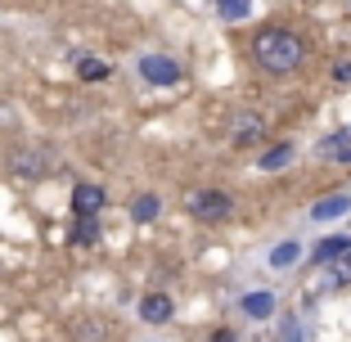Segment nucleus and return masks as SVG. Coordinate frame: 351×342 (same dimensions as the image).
Returning <instances> with one entry per match:
<instances>
[{
	"label": "nucleus",
	"mask_w": 351,
	"mask_h": 342,
	"mask_svg": "<svg viewBox=\"0 0 351 342\" xmlns=\"http://www.w3.org/2000/svg\"><path fill=\"white\" fill-rule=\"evenodd\" d=\"M252 59H257L261 73L270 77H293L306 63V41L289 27H261L252 36Z\"/></svg>",
	"instance_id": "f257e3e1"
},
{
	"label": "nucleus",
	"mask_w": 351,
	"mask_h": 342,
	"mask_svg": "<svg viewBox=\"0 0 351 342\" xmlns=\"http://www.w3.org/2000/svg\"><path fill=\"white\" fill-rule=\"evenodd\" d=\"M54 149H45V145H19V149H10V158H5V167H10L14 176H23V180H45V176H54Z\"/></svg>",
	"instance_id": "f03ea898"
},
{
	"label": "nucleus",
	"mask_w": 351,
	"mask_h": 342,
	"mask_svg": "<svg viewBox=\"0 0 351 342\" xmlns=\"http://www.w3.org/2000/svg\"><path fill=\"white\" fill-rule=\"evenodd\" d=\"M230 212H234V198L226 189H194L189 194V217L203 225H221V221H230Z\"/></svg>",
	"instance_id": "7ed1b4c3"
},
{
	"label": "nucleus",
	"mask_w": 351,
	"mask_h": 342,
	"mask_svg": "<svg viewBox=\"0 0 351 342\" xmlns=\"http://www.w3.org/2000/svg\"><path fill=\"white\" fill-rule=\"evenodd\" d=\"M135 73H140L145 86H180L185 68H180V59H171V54H140V59H135Z\"/></svg>",
	"instance_id": "20e7f679"
},
{
	"label": "nucleus",
	"mask_w": 351,
	"mask_h": 342,
	"mask_svg": "<svg viewBox=\"0 0 351 342\" xmlns=\"http://www.w3.org/2000/svg\"><path fill=\"white\" fill-rule=\"evenodd\" d=\"M230 140H234L239 149H252L266 140V117L261 113H234V122H230Z\"/></svg>",
	"instance_id": "39448f33"
},
{
	"label": "nucleus",
	"mask_w": 351,
	"mask_h": 342,
	"mask_svg": "<svg viewBox=\"0 0 351 342\" xmlns=\"http://www.w3.org/2000/svg\"><path fill=\"white\" fill-rule=\"evenodd\" d=\"M135 315H140L149 329H162V324H171L176 302L167 297V293H145V297H140V306H135Z\"/></svg>",
	"instance_id": "423d86ee"
},
{
	"label": "nucleus",
	"mask_w": 351,
	"mask_h": 342,
	"mask_svg": "<svg viewBox=\"0 0 351 342\" xmlns=\"http://www.w3.org/2000/svg\"><path fill=\"white\" fill-rule=\"evenodd\" d=\"M104 208H108V194H104V185H90V180L73 185V212H77V217H99Z\"/></svg>",
	"instance_id": "0eeeda50"
},
{
	"label": "nucleus",
	"mask_w": 351,
	"mask_h": 342,
	"mask_svg": "<svg viewBox=\"0 0 351 342\" xmlns=\"http://www.w3.org/2000/svg\"><path fill=\"white\" fill-rule=\"evenodd\" d=\"M320 158L324 162H351V131H333L320 140Z\"/></svg>",
	"instance_id": "6e6552de"
},
{
	"label": "nucleus",
	"mask_w": 351,
	"mask_h": 342,
	"mask_svg": "<svg viewBox=\"0 0 351 342\" xmlns=\"http://www.w3.org/2000/svg\"><path fill=\"white\" fill-rule=\"evenodd\" d=\"M73 68H77V77H82V82H108V73H113L99 54H73Z\"/></svg>",
	"instance_id": "1a4fd4ad"
},
{
	"label": "nucleus",
	"mask_w": 351,
	"mask_h": 342,
	"mask_svg": "<svg viewBox=\"0 0 351 342\" xmlns=\"http://www.w3.org/2000/svg\"><path fill=\"white\" fill-rule=\"evenodd\" d=\"M162 217V198L158 194H135L131 198V221L135 225H149V221H158Z\"/></svg>",
	"instance_id": "9d476101"
},
{
	"label": "nucleus",
	"mask_w": 351,
	"mask_h": 342,
	"mask_svg": "<svg viewBox=\"0 0 351 342\" xmlns=\"http://www.w3.org/2000/svg\"><path fill=\"white\" fill-rule=\"evenodd\" d=\"M239 311L248 315V320H270L275 315V293H248V297L239 302Z\"/></svg>",
	"instance_id": "9b49d317"
},
{
	"label": "nucleus",
	"mask_w": 351,
	"mask_h": 342,
	"mask_svg": "<svg viewBox=\"0 0 351 342\" xmlns=\"http://www.w3.org/2000/svg\"><path fill=\"white\" fill-rule=\"evenodd\" d=\"M68 243H73V248H95V243H99V217H77Z\"/></svg>",
	"instance_id": "f8f14e48"
},
{
	"label": "nucleus",
	"mask_w": 351,
	"mask_h": 342,
	"mask_svg": "<svg viewBox=\"0 0 351 342\" xmlns=\"http://www.w3.org/2000/svg\"><path fill=\"white\" fill-rule=\"evenodd\" d=\"M347 208H351V198H347V194L320 198V203L311 208V221H338V217H347Z\"/></svg>",
	"instance_id": "ddd939ff"
},
{
	"label": "nucleus",
	"mask_w": 351,
	"mask_h": 342,
	"mask_svg": "<svg viewBox=\"0 0 351 342\" xmlns=\"http://www.w3.org/2000/svg\"><path fill=\"white\" fill-rule=\"evenodd\" d=\"M347 252H351V239L333 234V239H324L320 248H315V266H324V261H333V257H347Z\"/></svg>",
	"instance_id": "4468645a"
},
{
	"label": "nucleus",
	"mask_w": 351,
	"mask_h": 342,
	"mask_svg": "<svg viewBox=\"0 0 351 342\" xmlns=\"http://www.w3.org/2000/svg\"><path fill=\"white\" fill-rule=\"evenodd\" d=\"M293 162V145H275L261 154V171H279V167H289Z\"/></svg>",
	"instance_id": "2eb2a0df"
},
{
	"label": "nucleus",
	"mask_w": 351,
	"mask_h": 342,
	"mask_svg": "<svg viewBox=\"0 0 351 342\" xmlns=\"http://www.w3.org/2000/svg\"><path fill=\"white\" fill-rule=\"evenodd\" d=\"M217 14L230 19V23H239V19H248V14H252V0H217Z\"/></svg>",
	"instance_id": "dca6fc26"
},
{
	"label": "nucleus",
	"mask_w": 351,
	"mask_h": 342,
	"mask_svg": "<svg viewBox=\"0 0 351 342\" xmlns=\"http://www.w3.org/2000/svg\"><path fill=\"white\" fill-rule=\"evenodd\" d=\"M298 257H302V248H298V243H279V248L270 252V266H275V270H289Z\"/></svg>",
	"instance_id": "f3484780"
},
{
	"label": "nucleus",
	"mask_w": 351,
	"mask_h": 342,
	"mask_svg": "<svg viewBox=\"0 0 351 342\" xmlns=\"http://www.w3.org/2000/svg\"><path fill=\"white\" fill-rule=\"evenodd\" d=\"M333 82H342V86H347V82H351V59H342V63H338V68H333Z\"/></svg>",
	"instance_id": "a211bd4d"
},
{
	"label": "nucleus",
	"mask_w": 351,
	"mask_h": 342,
	"mask_svg": "<svg viewBox=\"0 0 351 342\" xmlns=\"http://www.w3.org/2000/svg\"><path fill=\"white\" fill-rule=\"evenodd\" d=\"M342 270H347V275H351V252H347V266H342Z\"/></svg>",
	"instance_id": "6ab92c4d"
},
{
	"label": "nucleus",
	"mask_w": 351,
	"mask_h": 342,
	"mask_svg": "<svg viewBox=\"0 0 351 342\" xmlns=\"http://www.w3.org/2000/svg\"><path fill=\"white\" fill-rule=\"evenodd\" d=\"M149 342H158V338H149Z\"/></svg>",
	"instance_id": "aec40b11"
}]
</instances>
